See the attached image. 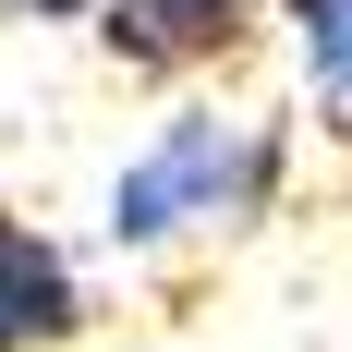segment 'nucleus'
<instances>
[{"mask_svg": "<svg viewBox=\"0 0 352 352\" xmlns=\"http://www.w3.org/2000/svg\"><path fill=\"white\" fill-rule=\"evenodd\" d=\"M292 195V122L280 109H219L182 98L158 109V134L109 170V255H170V243H231L255 219H280Z\"/></svg>", "mask_w": 352, "mask_h": 352, "instance_id": "f257e3e1", "label": "nucleus"}, {"mask_svg": "<svg viewBox=\"0 0 352 352\" xmlns=\"http://www.w3.org/2000/svg\"><path fill=\"white\" fill-rule=\"evenodd\" d=\"M267 12L280 0H98L85 36H98V61L122 85H207V73H231L255 49Z\"/></svg>", "mask_w": 352, "mask_h": 352, "instance_id": "f03ea898", "label": "nucleus"}, {"mask_svg": "<svg viewBox=\"0 0 352 352\" xmlns=\"http://www.w3.org/2000/svg\"><path fill=\"white\" fill-rule=\"evenodd\" d=\"M85 328H98L85 267H73L25 207H0V352H73Z\"/></svg>", "mask_w": 352, "mask_h": 352, "instance_id": "7ed1b4c3", "label": "nucleus"}, {"mask_svg": "<svg viewBox=\"0 0 352 352\" xmlns=\"http://www.w3.org/2000/svg\"><path fill=\"white\" fill-rule=\"evenodd\" d=\"M292 49H304V98H316V134L352 158V0H280Z\"/></svg>", "mask_w": 352, "mask_h": 352, "instance_id": "20e7f679", "label": "nucleus"}, {"mask_svg": "<svg viewBox=\"0 0 352 352\" xmlns=\"http://www.w3.org/2000/svg\"><path fill=\"white\" fill-rule=\"evenodd\" d=\"M0 12H12V25H85L98 0H0Z\"/></svg>", "mask_w": 352, "mask_h": 352, "instance_id": "39448f33", "label": "nucleus"}]
</instances>
